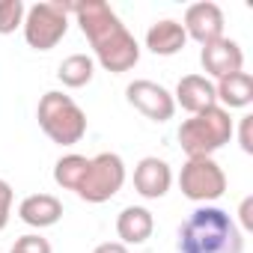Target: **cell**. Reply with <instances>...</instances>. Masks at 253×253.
Segmentation results:
<instances>
[{"label": "cell", "mask_w": 253, "mask_h": 253, "mask_svg": "<svg viewBox=\"0 0 253 253\" xmlns=\"http://www.w3.org/2000/svg\"><path fill=\"white\" fill-rule=\"evenodd\" d=\"M214 95H217L223 110L247 107L253 101V78H250V72H235V75L217 81L214 84Z\"/></svg>", "instance_id": "cell-16"}, {"label": "cell", "mask_w": 253, "mask_h": 253, "mask_svg": "<svg viewBox=\"0 0 253 253\" xmlns=\"http://www.w3.org/2000/svg\"><path fill=\"white\" fill-rule=\"evenodd\" d=\"M86 167H89V158L84 155H63L57 164H54V182L66 191H78L84 176H86Z\"/></svg>", "instance_id": "cell-18"}, {"label": "cell", "mask_w": 253, "mask_h": 253, "mask_svg": "<svg viewBox=\"0 0 253 253\" xmlns=\"http://www.w3.org/2000/svg\"><path fill=\"white\" fill-rule=\"evenodd\" d=\"M24 39L33 51H51L60 45V39L69 30V3L63 0H45L33 3L24 15Z\"/></svg>", "instance_id": "cell-5"}, {"label": "cell", "mask_w": 253, "mask_h": 253, "mask_svg": "<svg viewBox=\"0 0 253 253\" xmlns=\"http://www.w3.org/2000/svg\"><path fill=\"white\" fill-rule=\"evenodd\" d=\"M125 98H128L131 107H137V110H140L146 119H152V122H167V119H173V113H176L173 92H170L167 86L155 84V81H146V78L131 81L128 86H125Z\"/></svg>", "instance_id": "cell-8"}, {"label": "cell", "mask_w": 253, "mask_h": 253, "mask_svg": "<svg viewBox=\"0 0 253 253\" xmlns=\"http://www.w3.org/2000/svg\"><path fill=\"white\" fill-rule=\"evenodd\" d=\"M200 63H203V69H206L209 78L223 81V78H229V75H235V72H244V51H241L238 42L220 36L217 42L203 45Z\"/></svg>", "instance_id": "cell-9"}, {"label": "cell", "mask_w": 253, "mask_h": 253, "mask_svg": "<svg viewBox=\"0 0 253 253\" xmlns=\"http://www.w3.org/2000/svg\"><path fill=\"white\" fill-rule=\"evenodd\" d=\"M173 101L182 104L191 116L200 113V110H209L217 104V95H214V84L206 78V75H185L179 78L176 84V92H173Z\"/></svg>", "instance_id": "cell-13"}, {"label": "cell", "mask_w": 253, "mask_h": 253, "mask_svg": "<svg viewBox=\"0 0 253 253\" xmlns=\"http://www.w3.org/2000/svg\"><path fill=\"white\" fill-rule=\"evenodd\" d=\"M179 253H244V232L217 206H200L179 226Z\"/></svg>", "instance_id": "cell-2"}, {"label": "cell", "mask_w": 253, "mask_h": 253, "mask_svg": "<svg viewBox=\"0 0 253 253\" xmlns=\"http://www.w3.org/2000/svg\"><path fill=\"white\" fill-rule=\"evenodd\" d=\"M9 211H12V185L6 179H0V232L9 223Z\"/></svg>", "instance_id": "cell-21"}, {"label": "cell", "mask_w": 253, "mask_h": 253, "mask_svg": "<svg viewBox=\"0 0 253 253\" xmlns=\"http://www.w3.org/2000/svg\"><path fill=\"white\" fill-rule=\"evenodd\" d=\"M27 6L21 0H0V36H9L24 24Z\"/></svg>", "instance_id": "cell-19"}, {"label": "cell", "mask_w": 253, "mask_h": 253, "mask_svg": "<svg viewBox=\"0 0 253 253\" xmlns=\"http://www.w3.org/2000/svg\"><path fill=\"white\" fill-rule=\"evenodd\" d=\"M179 188L191 203L209 206L223 197L226 191V173L214 158H188L179 173Z\"/></svg>", "instance_id": "cell-7"}, {"label": "cell", "mask_w": 253, "mask_h": 253, "mask_svg": "<svg viewBox=\"0 0 253 253\" xmlns=\"http://www.w3.org/2000/svg\"><path fill=\"white\" fill-rule=\"evenodd\" d=\"M92 75H95V60L86 57V54H72V57H66V60L60 63V69H57V78H60L63 86H69V89L86 86V84L92 81Z\"/></svg>", "instance_id": "cell-17"}, {"label": "cell", "mask_w": 253, "mask_h": 253, "mask_svg": "<svg viewBox=\"0 0 253 253\" xmlns=\"http://www.w3.org/2000/svg\"><path fill=\"white\" fill-rule=\"evenodd\" d=\"M155 232V217L149 209L143 206H125L119 214H116V235H119V244H146Z\"/></svg>", "instance_id": "cell-12"}, {"label": "cell", "mask_w": 253, "mask_h": 253, "mask_svg": "<svg viewBox=\"0 0 253 253\" xmlns=\"http://www.w3.org/2000/svg\"><path fill=\"white\" fill-rule=\"evenodd\" d=\"M235 134V122L229 110L220 104L194 113L179 125V146L185 149L188 158H211L217 149H223Z\"/></svg>", "instance_id": "cell-3"}, {"label": "cell", "mask_w": 253, "mask_h": 253, "mask_svg": "<svg viewBox=\"0 0 253 253\" xmlns=\"http://www.w3.org/2000/svg\"><path fill=\"white\" fill-rule=\"evenodd\" d=\"M36 119L42 125V131L48 134V140H54L60 146H75L86 134V113L78 107V101L72 95L57 92V89H51L39 98Z\"/></svg>", "instance_id": "cell-4"}, {"label": "cell", "mask_w": 253, "mask_h": 253, "mask_svg": "<svg viewBox=\"0 0 253 253\" xmlns=\"http://www.w3.org/2000/svg\"><path fill=\"white\" fill-rule=\"evenodd\" d=\"M122 185H125V161L116 152H98L95 158H89L86 176L75 194L81 200L98 206V203L113 200L122 191Z\"/></svg>", "instance_id": "cell-6"}, {"label": "cell", "mask_w": 253, "mask_h": 253, "mask_svg": "<svg viewBox=\"0 0 253 253\" xmlns=\"http://www.w3.org/2000/svg\"><path fill=\"white\" fill-rule=\"evenodd\" d=\"M92 253H128V247L119 244V241H104V244H98Z\"/></svg>", "instance_id": "cell-24"}, {"label": "cell", "mask_w": 253, "mask_h": 253, "mask_svg": "<svg viewBox=\"0 0 253 253\" xmlns=\"http://www.w3.org/2000/svg\"><path fill=\"white\" fill-rule=\"evenodd\" d=\"M69 12L78 18L81 33L89 39L95 60L101 63L104 72L122 75L137 66L140 60V45L119 21V15L104 3V0H78L69 3Z\"/></svg>", "instance_id": "cell-1"}, {"label": "cell", "mask_w": 253, "mask_h": 253, "mask_svg": "<svg viewBox=\"0 0 253 253\" xmlns=\"http://www.w3.org/2000/svg\"><path fill=\"white\" fill-rule=\"evenodd\" d=\"M18 217H21L27 226H33V229H45V226L60 223V217H63V203H60L54 194H30V197L21 200Z\"/></svg>", "instance_id": "cell-14"}, {"label": "cell", "mask_w": 253, "mask_h": 253, "mask_svg": "<svg viewBox=\"0 0 253 253\" xmlns=\"http://www.w3.org/2000/svg\"><path fill=\"white\" fill-rule=\"evenodd\" d=\"M170 185H173V170H170L167 161H161L155 155L137 161V167H134V191L143 200H161V197H167Z\"/></svg>", "instance_id": "cell-11"}, {"label": "cell", "mask_w": 253, "mask_h": 253, "mask_svg": "<svg viewBox=\"0 0 253 253\" xmlns=\"http://www.w3.org/2000/svg\"><path fill=\"white\" fill-rule=\"evenodd\" d=\"M185 45H188L185 27H182L179 21H173V18L155 21V24L146 30V48H149L155 57H173V54H179Z\"/></svg>", "instance_id": "cell-15"}, {"label": "cell", "mask_w": 253, "mask_h": 253, "mask_svg": "<svg viewBox=\"0 0 253 253\" xmlns=\"http://www.w3.org/2000/svg\"><path fill=\"white\" fill-rule=\"evenodd\" d=\"M223 12L217 3L211 0H203V3H194L185 9V36L200 42V45H209V42H217L223 36Z\"/></svg>", "instance_id": "cell-10"}, {"label": "cell", "mask_w": 253, "mask_h": 253, "mask_svg": "<svg viewBox=\"0 0 253 253\" xmlns=\"http://www.w3.org/2000/svg\"><path fill=\"white\" fill-rule=\"evenodd\" d=\"M250 209H253V200H250V197H244V200H241V211H238V214H241V226H244V229H250V226H253Z\"/></svg>", "instance_id": "cell-23"}, {"label": "cell", "mask_w": 253, "mask_h": 253, "mask_svg": "<svg viewBox=\"0 0 253 253\" xmlns=\"http://www.w3.org/2000/svg\"><path fill=\"white\" fill-rule=\"evenodd\" d=\"M250 128H253V116L247 113V116H241V125H238V143H241V149L250 155L253 152V137H250Z\"/></svg>", "instance_id": "cell-22"}, {"label": "cell", "mask_w": 253, "mask_h": 253, "mask_svg": "<svg viewBox=\"0 0 253 253\" xmlns=\"http://www.w3.org/2000/svg\"><path fill=\"white\" fill-rule=\"evenodd\" d=\"M9 253H54V250H51L48 238H42L39 232H30V235H21Z\"/></svg>", "instance_id": "cell-20"}]
</instances>
